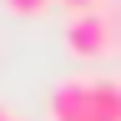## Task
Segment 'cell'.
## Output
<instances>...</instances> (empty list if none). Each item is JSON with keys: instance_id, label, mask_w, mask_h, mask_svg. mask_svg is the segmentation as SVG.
Instances as JSON below:
<instances>
[{"instance_id": "1", "label": "cell", "mask_w": 121, "mask_h": 121, "mask_svg": "<svg viewBox=\"0 0 121 121\" xmlns=\"http://www.w3.org/2000/svg\"><path fill=\"white\" fill-rule=\"evenodd\" d=\"M51 121H121V76H66L51 91Z\"/></svg>"}, {"instance_id": "2", "label": "cell", "mask_w": 121, "mask_h": 121, "mask_svg": "<svg viewBox=\"0 0 121 121\" xmlns=\"http://www.w3.org/2000/svg\"><path fill=\"white\" fill-rule=\"evenodd\" d=\"M66 51L76 60H101L111 51V20H106V10H86V15H71L66 20Z\"/></svg>"}, {"instance_id": "3", "label": "cell", "mask_w": 121, "mask_h": 121, "mask_svg": "<svg viewBox=\"0 0 121 121\" xmlns=\"http://www.w3.org/2000/svg\"><path fill=\"white\" fill-rule=\"evenodd\" d=\"M45 5H51V0H5V10H10V15H40Z\"/></svg>"}, {"instance_id": "4", "label": "cell", "mask_w": 121, "mask_h": 121, "mask_svg": "<svg viewBox=\"0 0 121 121\" xmlns=\"http://www.w3.org/2000/svg\"><path fill=\"white\" fill-rule=\"evenodd\" d=\"M71 15H86V10H101V0H60Z\"/></svg>"}, {"instance_id": "5", "label": "cell", "mask_w": 121, "mask_h": 121, "mask_svg": "<svg viewBox=\"0 0 121 121\" xmlns=\"http://www.w3.org/2000/svg\"><path fill=\"white\" fill-rule=\"evenodd\" d=\"M0 121H20V116H15V111H10V106H0Z\"/></svg>"}]
</instances>
